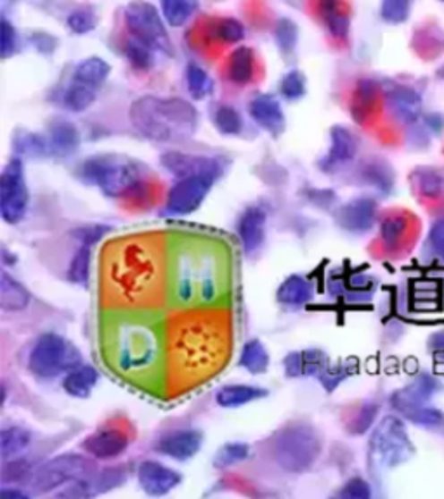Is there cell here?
Segmentation results:
<instances>
[{
    "label": "cell",
    "mask_w": 444,
    "mask_h": 499,
    "mask_svg": "<svg viewBox=\"0 0 444 499\" xmlns=\"http://www.w3.org/2000/svg\"><path fill=\"white\" fill-rule=\"evenodd\" d=\"M49 146L51 155L56 156H70L73 155L81 146V132L72 122L66 120H56L49 127Z\"/></svg>",
    "instance_id": "obj_19"
},
{
    "label": "cell",
    "mask_w": 444,
    "mask_h": 499,
    "mask_svg": "<svg viewBox=\"0 0 444 499\" xmlns=\"http://www.w3.org/2000/svg\"><path fill=\"white\" fill-rule=\"evenodd\" d=\"M431 240L434 243L436 249L441 253L444 257V221L438 222L432 229V234H431Z\"/></svg>",
    "instance_id": "obj_52"
},
{
    "label": "cell",
    "mask_w": 444,
    "mask_h": 499,
    "mask_svg": "<svg viewBox=\"0 0 444 499\" xmlns=\"http://www.w3.org/2000/svg\"><path fill=\"white\" fill-rule=\"evenodd\" d=\"M240 364L252 375H260L269 368V354L259 340H250L242 351Z\"/></svg>",
    "instance_id": "obj_30"
},
{
    "label": "cell",
    "mask_w": 444,
    "mask_h": 499,
    "mask_svg": "<svg viewBox=\"0 0 444 499\" xmlns=\"http://www.w3.org/2000/svg\"><path fill=\"white\" fill-rule=\"evenodd\" d=\"M125 57L129 59L131 66L138 72H148L153 64V49L146 44H142L138 38H129L124 46Z\"/></svg>",
    "instance_id": "obj_34"
},
{
    "label": "cell",
    "mask_w": 444,
    "mask_h": 499,
    "mask_svg": "<svg viewBox=\"0 0 444 499\" xmlns=\"http://www.w3.org/2000/svg\"><path fill=\"white\" fill-rule=\"evenodd\" d=\"M162 165L177 179H186L194 175L219 179L222 173V165L216 158L200 156V155H188L179 151H168L160 158Z\"/></svg>",
    "instance_id": "obj_10"
},
{
    "label": "cell",
    "mask_w": 444,
    "mask_h": 499,
    "mask_svg": "<svg viewBox=\"0 0 444 499\" xmlns=\"http://www.w3.org/2000/svg\"><path fill=\"white\" fill-rule=\"evenodd\" d=\"M279 90H281L283 97H286V99H290V101L301 99L305 94L304 75H303L301 72H297V70L288 72V73L283 77V80H281Z\"/></svg>",
    "instance_id": "obj_44"
},
{
    "label": "cell",
    "mask_w": 444,
    "mask_h": 499,
    "mask_svg": "<svg viewBox=\"0 0 444 499\" xmlns=\"http://www.w3.org/2000/svg\"><path fill=\"white\" fill-rule=\"evenodd\" d=\"M214 125L224 136H238L243 131V118L236 108L221 105L214 113Z\"/></svg>",
    "instance_id": "obj_33"
},
{
    "label": "cell",
    "mask_w": 444,
    "mask_h": 499,
    "mask_svg": "<svg viewBox=\"0 0 444 499\" xmlns=\"http://www.w3.org/2000/svg\"><path fill=\"white\" fill-rule=\"evenodd\" d=\"M81 352L70 342L56 333H46L33 345L28 358V368L35 376L51 380L64 371L75 369L81 366Z\"/></svg>",
    "instance_id": "obj_4"
},
{
    "label": "cell",
    "mask_w": 444,
    "mask_h": 499,
    "mask_svg": "<svg viewBox=\"0 0 444 499\" xmlns=\"http://www.w3.org/2000/svg\"><path fill=\"white\" fill-rule=\"evenodd\" d=\"M0 495H2V498L4 499H27V495H23V493H20V491H14V489H2V493H0Z\"/></svg>",
    "instance_id": "obj_53"
},
{
    "label": "cell",
    "mask_w": 444,
    "mask_h": 499,
    "mask_svg": "<svg viewBox=\"0 0 444 499\" xmlns=\"http://www.w3.org/2000/svg\"><path fill=\"white\" fill-rule=\"evenodd\" d=\"M18 51V33L16 28L9 23L7 18H2L0 23V55L4 59L14 55Z\"/></svg>",
    "instance_id": "obj_45"
},
{
    "label": "cell",
    "mask_w": 444,
    "mask_h": 499,
    "mask_svg": "<svg viewBox=\"0 0 444 499\" xmlns=\"http://www.w3.org/2000/svg\"><path fill=\"white\" fill-rule=\"evenodd\" d=\"M30 444V434L23 428H4L0 434V452L4 461L18 456Z\"/></svg>",
    "instance_id": "obj_31"
},
{
    "label": "cell",
    "mask_w": 444,
    "mask_h": 499,
    "mask_svg": "<svg viewBox=\"0 0 444 499\" xmlns=\"http://www.w3.org/2000/svg\"><path fill=\"white\" fill-rule=\"evenodd\" d=\"M370 487L363 478H353L346 484V487L340 491V498L366 499L370 498Z\"/></svg>",
    "instance_id": "obj_48"
},
{
    "label": "cell",
    "mask_w": 444,
    "mask_h": 499,
    "mask_svg": "<svg viewBox=\"0 0 444 499\" xmlns=\"http://www.w3.org/2000/svg\"><path fill=\"white\" fill-rule=\"evenodd\" d=\"M250 114L253 122L273 138H279L283 134L286 120L281 110V105L275 96L271 94L257 96L250 103Z\"/></svg>",
    "instance_id": "obj_13"
},
{
    "label": "cell",
    "mask_w": 444,
    "mask_h": 499,
    "mask_svg": "<svg viewBox=\"0 0 444 499\" xmlns=\"http://www.w3.org/2000/svg\"><path fill=\"white\" fill-rule=\"evenodd\" d=\"M438 75H440V77H441V79H443L444 80V66L443 68H441V70H440V72H438Z\"/></svg>",
    "instance_id": "obj_55"
},
{
    "label": "cell",
    "mask_w": 444,
    "mask_h": 499,
    "mask_svg": "<svg viewBox=\"0 0 444 499\" xmlns=\"http://www.w3.org/2000/svg\"><path fill=\"white\" fill-rule=\"evenodd\" d=\"M250 449L247 444L243 443H229L219 449V452L216 454V467L218 469H227L231 465H236L243 460H247Z\"/></svg>",
    "instance_id": "obj_41"
},
{
    "label": "cell",
    "mask_w": 444,
    "mask_h": 499,
    "mask_svg": "<svg viewBox=\"0 0 444 499\" xmlns=\"http://www.w3.org/2000/svg\"><path fill=\"white\" fill-rule=\"evenodd\" d=\"M255 73V55L250 47H236L227 63V79L235 85H247Z\"/></svg>",
    "instance_id": "obj_21"
},
{
    "label": "cell",
    "mask_w": 444,
    "mask_h": 499,
    "mask_svg": "<svg viewBox=\"0 0 444 499\" xmlns=\"http://www.w3.org/2000/svg\"><path fill=\"white\" fill-rule=\"evenodd\" d=\"M356 153H358L356 136L349 129L342 125H335L330 131V149L325 155V158L320 162V166L325 172H335L346 164L353 162Z\"/></svg>",
    "instance_id": "obj_12"
},
{
    "label": "cell",
    "mask_w": 444,
    "mask_h": 499,
    "mask_svg": "<svg viewBox=\"0 0 444 499\" xmlns=\"http://www.w3.org/2000/svg\"><path fill=\"white\" fill-rule=\"evenodd\" d=\"M166 25L183 27L198 9V0H160Z\"/></svg>",
    "instance_id": "obj_29"
},
{
    "label": "cell",
    "mask_w": 444,
    "mask_h": 499,
    "mask_svg": "<svg viewBox=\"0 0 444 499\" xmlns=\"http://www.w3.org/2000/svg\"><path fill=\"white\" fill-rule=\"evenodd\" d=\"M30 302V295L23 284L2 271L0 276V305L4 310H21Z\"/></svg>",
    "instance_id": "obj_26"
},
{
    "label": "cell",
    "mask_w": 444,
    "mask_h": 499,
    "mask_svg": "<svg viewBox=\"0 0 444 499\" xmlns=\"http://www.w3.org/2000/svg\"><path fill=\"white\" fill-rule=\"evenodd\" d=\"M412 0H382L380 16L390 25H401L410 18Z\"/></svg>",
    "instance_id": "obj_39"
},
{
    "label": "cell",
    "mask_w": 444,
    "mask_h": 499,
    "mask_svg": "<svg viewBox=\"0 0 444 499\" xmlns=\"http://www.w3.org/2000/svg\"><path fill=\"white\" fill-rule=\"evenodd\" d=\"M216 179L194 175L186 179H177V182L172 186L168 198H166V216L183 217L190 216L203 203L209 191L212 190Z\"/></svg>",
    "instance_id": "obj_9"
},
{
    "label": "cell",
    "mask_w": 444,
    "mask_h": 499,
    "mask_svg": "<svg viewBox=\"0 0 444 499\" xmlns=\"http://www.w3.org/2000/svg\"><path fill=\"white\" fill-rule=\"evenodd\" d=\"M98 89L85 85L82 82H77L72 79V82L68 85V89L64 90L63 96V105L66 110L73 111V113H81L87 108H90V105L96 101L98 97Z\"/></svg>",
    "instance_id": "obj_27"
},
{
    "label": "cell",
    "mask_w": 444,
    "mask_h": 499,
    "mask_svg": "<svg viewBox=\"0 0 444 499\" xmlns=\"http://www.w3.org/2000/svg\"><path fill=\"white\" fill-rule=\"evenodd\" d=\"M79 173L83 182L99 188L111 198H122L138 191L144 175L142 166L136 160L116 153L87 158Z\"/></svg>",
    "instance_id": "obj_2"
},
{
    "label": "cell",
    "mask_w": 444,
    "mask_h": 499,
    "mask_svg": "<svg viewBox=\"0 0 444 499\" xmlns=\"http://www.w3.org/2000/svg\"><path fill=\"white\" fill-rule=\"evenodd\" d=\"M214 38L224 44H238L245 38V27L235 18H222L218 20L212 27Z\"/></svg>",
    "instance_id": "obj_36"
},
{
    "label": "cell",
    "mask_w": 444,
    "mask_h": 499,
    "mask_svg": "<svg viewBox=\"0 0 444 499\" xmlns=\"http://www.w3.org/2000/svg\"><path fill=\"white\" fill-rule=\"evenodd\" d=\"M275 38H277V46L283 55L294 53L297 40H299L297 25L292 20L281 18L275 28Z\"/></svg>",
    "instance_id": "obj_38"
},
{
    "label": "cell",
    "mask_w": 444,
    "mask_h": 499,
    "mask_svg": "<svg viewBox=\"0 0 444 499\" xmlns=\"http://www.w3.org/2000/svg\"><path fill=\"white\" fill-rule=\"evenodd\" d=\"M110 72V64L105 59L98 57V55H92V57L83 59L82 63H79V66L75 68L72 79L77 80V82L90 85V87L99 90L105 85V82L108 80Z\"/></svg>",
    "instance_id": "obj_22"
},
{
    "label": "cell",
    "mask_w": 444,
    "mask_h": 499,
    "mask_svg": "<svg viewBox=\"0 0 444 499\" xmlns=\"http://www.w3.org/2000/svg\"><path fill=\"white\" fill-rule=\"evenodd\" d=\"M82 445L85 452H89L90 456L98 460H110L125 452L129 441L124 434L116 430H101L89 436Z\"/></svg>",
    "instance_id": "obj_17"
},
{
    "label": "cell",
    "mask_w": 444,
    "mask_h": 499,
    "mask_svg": "<svg viewBox=\"0 0 444 499\" xmlns=\"http://www.w3.org/2000/svg\"><path fill=\"white\" fill-rule=\"evenodd\" d=\"M131 122L141 136L166 144L186 142L198 129V111L181 97L142 96L131 106Z\"/></svg>",
    "instance_id": "obj_1"
},
{
    "label": "cell",
    "mask_w": 444,
    "mask_h": 499,
    "mask_svg": "<svg viewBox=\"0 0 444 499\" xmlns=\"http://www.w3.org/2000/svg\"><path fill=\"white\" fill-rule=\"evenodd\" d=\"M364 179L377 186L379 190H388L390 188V175L388 173V168L382 165H366L364 168Z\"/></svg>",
    "instance_id": "obj_47"
},
{
    "label": "cell",
    "mask_w": 444,
    "mask_h": 499,
    "mask_svg": "<svg viewBox=\"0 0 444 499\" xmlns=\"http://www.w3.org/2000/svg\"><path fill=\"white\" fill-rule=\"evenodd\" d=\"M377 99V85L371 80H360L358 87L353 94L351 101V114L356 122H364L370 110L373 108V103Z\"/></svg>",
    "instance_id": "obj_28"
},
{
    "label": "cell",
    "mask_w": 444,
    "mask_h": 499,
    "mask_svg": "<svg viewBox=\"0 0 444 499\" xmlns=\"http://www.w3.org/2000/svg\"><path fill=\"white\" fill-rule=\"evenodd\" d=\"M186 83H188V92L193 99H205L207 96L212 94L214 90V82L212 79L209 77V73L198 66V64H188V70H186Z\"/></svg>",
    "instance_id": "obj_32"
},
{
    "label": "cell",
    "mask_w": 444,
    "mask_h": 499,
    "mask_svg": "<svg viewBox=\"0 0 444 499\" xmlns=\"http://www.w3.org/2000/svg\"><path fill=\"white\" fill-rule=\"evenodd\" d=\"M14 146L21 155H27L31 158H42L51 155V146L47 138H42L33 132H21L14 139Z\"/></svg>",
    "instance_id": "obj_35"
},
{
    "label": "cell",
    "mask_w": 444,
    "mask_h": 499,
    "mask_svg": "<svg viewBox=\"0 0 444 499\" xmlns=\"http://www.w3.org/2000/svg\"><path fill=\"white\" fill-rule=\"evenodd\" d=\"M318 14L332 37L338 40L347 38L351 21L342 0H318Z\"/></svg>",
    "instance_id": "obj_20"
},
{
    "label": "cell",
    "mask_w": 444,
    "mask_h": 499,
    "mask_svg": "<svg viewBox=\"0 0 444 499\" xmlns=\"http://www.w3.org/2000/svg\"><path fill=\"white\" fill-rule=\"evenodd\" d=\"M98 384V371L92 366H77L75 369L68 371L63 387L73 397H89L94 385Z\"/></svg>",
    "instance_id": "obj_24"
},
{
    "label": "cell",
    "mask_w": 444,
    "mask_h": 499,
    "mask_svg": "<svg viewBox=\"0 0 444 499\" xmlns=\"http://www.w3.org/2000/svg\"><path fill=\"white\" fill-rule=\"evenodd\" d=\"M96 23H98L96 16L90 9H75L66 18V27L77 35L92 31L96 28Z\"/></svg>",
    "instance_id": "obj_43"
},
{
    "label": "cell",
    "mask_w": 444,
    "mask_h": 499,
    "mask_svg": "<svg viewBox=\"0 0 444 499\" xmlns=\"http://www.w3.org/2000/svg\"><path fill=\"white\" fill-rule=\"evenodd\" d=\"M405 231V221L399 217H390L382 224V240L386 245H394Z\"/></svg>",
    "instance_id": "obj_49"
},
{
    "label": "cell",
    "mask_w": 444,
    "mask_h": 499,
    "mask_svg": "<svg viewBox=\"0 0 444 499\" xmlns=\"http://www.w3.org/2000/svg\"><path fill=\"white\" fill-rule=\"evenodd\" d=\"M416 184L425 196H436L443 191V175L431 168H420L415 172Z\"/></svg>",
    "instance_id": "obj_42"
},
{
    "label": "cell",
    "mask_w": 444,
    "mask_h": 499,
    "mask_svg": "<svg viewBox=\"0 0 444 499\" xmlns=\"http://www.w3.org/2000/svg\"><path fill=\"white\" fill-rule=\"evenodd\" d=\"M30 473V465L27 461L21 460H13V461H5L4 463V470H2V482L9 484V482H20L23 480Z\"/></svg>",
    "instance_id": "obj_46"
},
{
    "label": "cell",
    "mask_w": 444,
    "mask_h": 499,
    "mask_svg": "<svg viewBox=\"0 0 444 499\" xmlns=\"http://www.w3.org/2000/svg\"><path fill=\"white\" fill-rule=\"evenodd\" d=\"M89 273H90V245L83 243V247H81L75 253V257L70 264L68 279L75 284L85 286L89 283Z\"/></svg>",
    "instance_id": "obj_37"
},
{
    "label": "cell",
    "mask_w": 444,
    "mask_h": 499,
    "mask_svg": "<svg viewBox=\"0 0 444 499\" xmlns=\"http://www.w3.org/2000/svg\"><path fill=\"white\" fill-rule=\"evenodd\" d=\"M371 452L384 467H397L412 456V443L403 423L388 416L371 436Z\"/></svg>",
    "instance_id": "obj_7"
},
{
    "label": "cell",
    "mask_w": 444,
    "mask_h": 499,
    "mask_svg": "<svg viewBox=\"0 0 444 499\" xmlns=\"http://www.w3.org/2000/svg\"><path fill=\"white\" fill-rule=\"evenodd\" d=\"M139 486L149 496H166L175 489L183 477L158 461H142L138 470Z\"/></svg>",
    "instance_id": "obj_11"
},
{
    "label": "cell",
    "mask_w": 444,
    "mask_h": 499,
    "mask_svg": "<svg viewBox=\"0 0 444 499\" xmlns=\"http://www.w3.org/2000/svg\"><path fill=\"white\" fill-rule=\"evenodd\" d=\"M201 443L203 436L198 430H179L162 437L157 444V451L168 458L186 461L200 451Z\"/></svg>",
    "instance_id": "obj_16"
},
{
    "label": "cell",
    "mask_w": 444,
    "mask_h": 499,
    "mask_svg": "<svg viewBox=\"0 0 444 499\" xmlns=\"http://www.w3.org/2000/svg\"><path fill=\"white\" fill-rule=\"evenodd\" d=\"M314 295L311 283L301 276L286 277L278 288V300L285 305L307 304Z\"/></svg>",
    "instance_id": "obj_23"
},
{
    "label": "cell",
    "mask_w": 444,
    "mask_h": 499,
    "mask_svg": "<svg viewBox=\"0 0 444 499\" xmlns=\"http://www.w3.org/2000/svg\"><path fill=\"white\" fill-rule=\"evenodd\" d=\"M401 413L406 416L408 419H412L416 425H422V427H440L444 421L441 411L432 410V408H425L423 404L408 406V408L401 410Z\"/></svg>",
    "instance_id": "obj_40"
},
{
    "label": "cell",
    "mask_w": 444,
    "mask_h": 499,
    "mask_svg": "<svg viewBox=\"0 0 444 499\" xmlns=\"http://www.w3.org/2000/svg\"><path fill=\"white\" fill-rule=\"evenodd\" d=\"M264 227H266V212L262 208L250 207L242 214L238 222V234L247 253H253L260 249L264 241Z\"/></svg>",
    "instance_id": "obj_18"
},
{
    "label": "cell",
    "mask_w": 444,
    "mask_h": 499,
    "mask_svg": "<svg viewBox=\"0 0 444 499\" xmlns=\"http://www.w3.org/2000/svg\"><path fill=\"white\" fill-rule=\"evenodd\" d=\"M28 188L20 158H13L0 175V214L9 224L21 221L27 214Z\"/></svg>",
    "instance_id": "obj_8"
},
{
    "label": "cell",
    "mask_w": 444,
    "mask_h": 499,
    "mask_svg": "<svg viewBox=\"0 0 444 499\" xmlns=\"http://www.w3.org/2000/svg\"><path fill=\"white\" fill-rule=\"evenodd\" d=\"M31 44H33L35 49H37L38 53H42V55H51L56 47L55 38H53L51 35H47V33H35V35L31 37Z\"/></svg>",
    "instance_id": "obj_51"
},
{
    "label": "cell",
    "mask_w": 444,
    "mask_h": 499,
    "mask_svg": "<svg viewBox=\"0 0 444 499\" xmlns=\"http://www.w3.org/2000/svg\"><path fill=\"white\" fill-rule=\"evenodd\" d=\"M375 216H377L375 201L370 198H358L349 201L338 210L337 221L344 229L351 233H364L373 225Z\"/></svg>",
    "instance_id": "obj_15"
},
{
    "label": "cell",
    "mask_w": 444,
    "mask_h": 499,
    "mask_svg": "<svg viewBox=\"0 0 444 499\" xmlns=\"http://www.w3.org/2000/svg\"><path fill=\"white\" fill-rule=\"evenodd\" d=\"M98 471L96 463L81 454H61L57 458L49 460L42 465L33 475V489L37 493H51L56 487L77 482L85 477H90Z\"/></svg>",
    "instance_id": "obj_6"
},
{
    "label": "cell",
    "mask_w": 444,
    "mask_h": 499,
    "mask_svg": "<svg viewBox=\"0 0 444 499\" xmlns=\"http://www.w3.org/2000/svg\"><path fill=\"white\" fill-rule=\"evenodd\" d=\"M434 343H436V349H444V333L434 336Z\"/></svg>",
    "instance_id": "obj_54"
},
{
    "label": "cell",
    "mask_w": 444,
    "mask_h": 499,
    "mask_svg": "<svg viewBox=\"0 0 444 499\" xmlns=\"http://www.w3.org/2000/svg\"><path fill=\"white\" fill-rule=\"evenodd\" d=\"M124 20L132 38H138L142 44L149 46L153 51L174 55L172 40L166 31V18L158 13V9L153 4L146 0L131 2L124 11Z\"/></svg>",
    "instance_id": "obj_5"
},
{
    "label": "cell",
    "mask_w": 444,
    "mask_h": 499,
    "mask_svg": "<svg viewBox=\"0 0 444 499\" xmlns=\"http://www.w3.org/2000/svg\"><path fill=\"white\" fill-rule=\"evenodd\" d=\"M377 411H379L377 406H371V404L364 406L360 413H358V416L353 419V423H351L353 432H354V434H363V432H366V430L371 427L373 418L377 415Z\"/></svg>",
    "instance_id": "obj_50"
},
{
    "label": "cell",
    "mask_w": 444,
    "mask_h": 499,
    "mask_svg": "<svg viewBox=\"0 0 444 499\" xmlns=\"http://www.w3.org/2000/svg\"><path fill=\"white\" fill-rule=\"evenodd\" d=\"M321 437L311 423L295 421L281 428L271 444L278 465L286 471L309 470L321 454Z\"/></svg>",
    "instance_id": "obj_3"
},
{
    "label": "cell",
    "mask_w": 444,
    "mask_h": 499,
    "mask_svg": "<svg viewBox=\"0 0 444 499\" xmlns=\"http://www.w3.org/2000/svg\"><path fill=\"white\" fill-rule=\"evenodd\" d=\"M443 2H444V0H443Z\"/></svg>",
    "instance_id": "obj_56"
},
{
    "label": "cell",
    "mask_w": 444,
    "mask_h": 499,
    "mask_svg": "<svg viewBox=\"0 0 444 499\" xmlns=\"http://www.w3.org/2000/svg\"><path fill=\"white\" fill-rule=\"evenodd\" d=\"M266 395L268 392L264 388L252 387V385H226L218 392V402L222 408H240Z\"/></svg>",
    "instance_id": "obj_25"
},
{
    "label": "cell",
    "mask_w": 444,
    "mask_h": 499,
    "mask_svg": "<svg viewBox=\"0 0 444 499\" xmlns=\"http://www.w3.org/2000/svg\"><path fill=\"white\" fill-rule=\"evenodd\" d=\"M386 101L390 113L405 123H414L422 113V99L414 89L390 83L386 89Z\"/></svg>",
    "instance_id": "obj_14"
}]
</instances>
